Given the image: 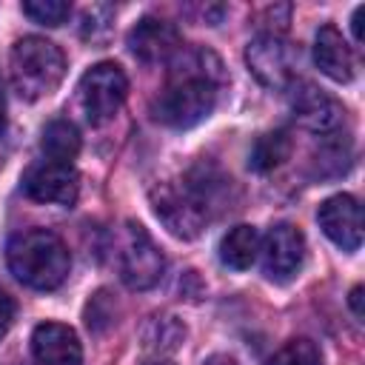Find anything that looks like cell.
Listing matches in <instances>:
<instances>
[{
  "mask_svg": "<svg viewBox=\"0 0 365 365\" xmlns=\"http://www.w3.org/2000/svg\"><path fill=\"white\" fill-rule=\"evenodd\" d=\"M222 83L225 71L220 57L205 48H194L174 66L168 86L151 103V117L168 128H191L214 111Z\"/></svg>",
  "mask_w": 365,
  "mask_h": 365,
  "instance_id": "cell-1",
  "label": "cell"
},
{
  "mask_svg": "<svg viewBox=\"0 0 365 365\" xmlns=\"http://www.w3.org/2000/svg\"><path fill=\"white\" fill-rule=\"evenodd\" d=\"M6 262L9 271L34 291L60 288L71 271L66 242L46 228H26L14 234L6 245Z\"/></svg>",
  "mask_w": 365,
  "mask_h": 365,
  "instance_id": "cell-2",
  "label": "cell"
},
{
  "mask_svg": "<svg viewBox=\"0 0 365 365\" xmlns=\"http://www.w3.org/2000/svg\"><path fill=\"white\" fill-rule=\"evenodd\" d=\"M9 71L11 86L23 100H40L60 86L66 74V57L46 37H23L11 48Z\"/></svg>",
  "mask_w": 365,
  "mask_h": 365,
  "instance_id": "cell-3",
  "label": "cell"
},
{
  "mask_svg": "<svg viewBox=\"0 0 365 365\" xmlns=\"http://www.w3.org/2000/svg\"><path fill=\"white\" fill-rule=\"evenodd\" d=\"M148 197H151V208H154L157 220L165 225L168 234H174L180 240H194L205 228L208 208L202 205V200L194 194V188L185 180L182 182L180 180L157 182Z\"/></svg>",
  "mask_w": 365,
  "mask_h": 365,
  "instance_id": "cell-4",
  "label": "cell"
},
{
  "mask_svg": "<svg viewBox=\"0 0 365 365\" xmlns=\"http://www.w3.org/2000/svg\"><path fill=\"white\" fill-rule=\"evenodd\" d=\"M125 94H128V80H125V74L117 63L91 66L80 77V86H77L80 108H83V114L91 125H100V123L111 120L120 111Z\"/></svg>",
  "mask_w": 365,
  "mask_h": 365,
  "instance_id": "cell-5",
  "label": "cell"
},
{
  "mask_svg": "<svg viewBox=\"0 0 365 365\" xmlns=\"http://www.w3.org/2000/svg\"><path fill=\"white\" fill-rule=\"evenodd\" d=\"M165 257L140 222H125L120 242V277L131 291H148L163 279Z\"/></svg>",
  "mask_w": 365,
  "mask_h": 365,
  "instance_id": "cell-6",
  "label": "cell"
},
{
  "mask_svg": "<svg viewBox=\"0 0 365 365\" xmlns=\"http://www.w3.org/2000/svg\"><path fill=\"white\" fill-rule=\"evenodd\" d=\"M297 60L299 51L282 34H259L245 48V63L265 88H288L294 83Z\"/></svg>",
  "mask_w": 365,
  "mask_h": 365,
  "instance_id": "cell-7",
  "label": "cell"
},
{
  "mask_svg": "<svg viewBox=\"0 0 365 365\" xmlns=\"http://www.w3.org/2000/svg\"><path fill=\"white\" fill-rule=\"evenodd\" d=\"M259 254L265 277L274 282H288L305 262V237L297 225L279 222L265 234V240H259Z\"/></svg>",
  "mask_w": 365,
  "mask_h": 365,
  "instance_id": "cell-8",
  "label": "cell"
},
{
  "mask_svg": "<svg viewBox=\"0 0 365 365\" xmlns=\"http://www.w3.org/2000/svg\"><path fill=\"white\" fill-rule=\"evenodd\" d=\"M23 191L37 202H54V205H74L80 191V177L71 163H54L43 160L26 168L23 174Z\"/></svg>",
  "mask_w": 365,
  "mask_h": 365,
  "instance_id": "cell-9",
  "label": "cell"
},
{
  "mask_svg": "<svg viewBox=\"0 0 365 365\" xmlns=\"http://www.w3.org/2000/svg\"><path fill=\"white\" fill-rule=\"evenodd\" d=\"M288 106H291V114L294 120L314 131V134H328L339 125L342 120V106L328 94L322 91L319 86L308 83V80H299V83H291L288 86Z\"/></svg>",
  "mask_w": 365,
  "mask_h": 365,
  "instance_id": "cell-10",
  "label": "cell"
},
{
  "mask_svg": "<svg viewBox=\"0 0 365 365\" xmlns=\"http://www.w3.org/2000/svg\"><path fill=\"white\" fill-rule=\"evenodd\" d=\"M319 228L342 251H359L362 245V208L351 194L328 197L317 211Z\"/></svg>",
  "mask_w": 365,
  "mask_h": 365,
  "instance_id": "cell-11",
  "label": "cell"
},
{
  "mask_svg": "<svg viewBox=\"0 0 365 365\" xmlns=\"http://www.w3.org/2000/svg\"><path fill=\"white\" fill-rule=\"evenodd\" d=\"M182 40L174 23L160 17H143L128 31V48L143 63H163L180 51Z\"/></svg>",
  "mask_w": 365,
  "mask_h": 365,
  "instance_id": "cell-12",
  "label": "cell"
},
{
  "mask_svg": "<svg viewBox=\"0 0 365 365\" xmlns=\"http://www.w3.org/2000/svg\"><path fill=\"white\" fill-rule=\"evenodd\" d=\"M31 354L37 365H83V345L63 322H40L31 334Z\"/></svg>",
  "mask_w": 365,
  "mask_h": 365,
  "instance_id": "cell-13",
  "label": "cell"
},
{
  "mask_svg": "<svg viewBox=\"0 0 365 365\" xmlns=\"http://www.w3.org/2000/svg\"><path fill=\"white\" fill-rule=\"evenodd\" d=\"M314 63L319 66L322 74H328L336 83H351L354 80V71H356L351 46L339 34V29L331 26V23L317 31V40H314Z\"/></svg>",
  "mask_w": 365,
  "mask_h": 365,
  "instance_id": "cell-14",
  "label": "cell"
},
{
  "mask_svg": "<svg viewBox=\"0 0 365 365\" xmlns=\"http://www.w3.org/2000/svg\"><path fill=\"white\" fill-rule=\"evenodd\" d=\"M257 254H259V231L254 225H234L220 242V259L234 271L251 268Z\"/></svg>",
  "mask_w": 365,
  "mask_h": 365,
  "instance_id": "cell-15",
  "label": "cell"
},
{
  "mask_svg": "<svg viewBox=\"0 0 365 365\" xmlns=\"http://www.w3.org/2000/svg\"><path fill=\"white\" fill-rule=\"evenodd\" d=\"M291 154V137L288 131L277 128V131H268L262 137H257V143L251 145L248 151V168L257 171V174H268L274 168H279Z\"/></svg>",
  "mask_w": 365,
  "mask_h": 365,
  "instance_id": "cell-16",
  "label": "cell"
},
{
  "mask_svg": "<svg viewBox=\"0 0 365 365\" xmlns=\"http://www.w3.org/2000/svg\"><path fill=\"white\" fill-rule=\"evenodd\" d=\"M40 148H43L46 160L71 163V160L80 154V131H77V125L68 123V120H51V123L43 128Z\"/></svg>",
  "mask_w": 365,
  "mask_h": 365,
  "instance_id": "cell-17",
  "label": "cell"
},
{
  "mask_svg": "<svg viewBox=\"0 0 365 365\" xmlns=\"http://www.w3.org/2000/svg\"><path fill=\"white\" fill-rule=\"evenodd\" d=\"M185 339V325L177 317H151V322L143 331V342L148 351H177Z\"/></svg>",
  "mask_w": 365,
  "mask_h": 365,
  "instance_id": "cell-18",
  "label": "cell"
},
{
  "mask_svg": "<svg viewBox=\"0 0 365 365\" xmlns=\"http://www.w3.org/2000/svg\"><path fill=\"white\" fill-rule=\"evenodd\" d=\"M314 163H317L319 174H328V177L342 174V171L351 165V143H348L345 137H336V134H334V140H325V143L319 145Z\"/></svg>",
  "mask_w": 365,
  "mask_h": 365,
  "instance_id": "cell-19",
  "label": "cell"
},
{
  "mask_svg": "<svg viewBox=\"0 0 365 365\" xmlns=\"http://www.w3.org/2000/svg\"><path fill=\"white\" fill-rule=\"evenodd\" d=\"M265 365H322V354L311 339L299 336V339L285 342Z\"/></svg>",
  "mask_w": 365,
  "mask_h": 365,
  "instance_id": "cell-20",
  "label": "cell"
},
{
  "mask_svg": "<svg viewBox=\"0 0 365 365\" xmlns=\"http://www.w3.org/2000/svg\"><path fill=\"white\" fill-rule=\"evenodd\" d=\"M68 11H71V6L63 0H26L23 3V14L40 26H60V23H66Z\"/></svg>",
  "mask_w": 365,
  "mask_h": 365,
  "instance_id": "cell-21",
  "label": "cell"
},
{
  "mask_svg": "<svg viewBox=\"0 0 365 365\" xmlns=\"http://www.w3.org/2000/svg\"><path fill=\"white\" fill-rule=\"evenodd\" d=\"M103 302H106V291H100L97 297H91V302H88V308H86V322H88V328H94V331L111 325V319H114V311H103V308H100Z\"/></svg>",
  "mask_w": 365,
  "mask_h": 365,
  "instance_id": "cell-22",
  "label": "cell"
},
{
  "mask_svg": "<svg viewBox=\"0 0 365 365\" xmlns=\"http://www.w3.org/2000/svg\"><path fill=\"white\" fill-rule=\"evenodd\" d=\"M288 14H291L288 6H268V9H262L259 23H271V29H268L265 34H274V23H277V34H279V31L288 26Z\"/></svg>",
  "mask_w": 365,
  "mask_h": 365,
  "instance_id": "cell-23",
  "label": "cell"
},
{
  "mask_svg": "<svg viewBox=\"0 0 365 365\" xmlns=\"http://www.w3.org/2000/svg\"><path fill=\"white\" fill-rule=\"evenodd\" d=\"M14 314H17V305H14V299L0 288V334H6L9 328H11V322H14Z\"/></svg>",
  "mask_w": 365,
  "mask_h": 365,
  "instance_id": "cell-24",
  "label": "cell"
},
{
  "mask_svg": "<svg viewBox=\"0 0 365 365\" xmlns=\"http://www.w3.org/2000/svg\"><path fill=\"white\" fill-rule=\"evenodd\" d=\"M362 294H365V291H362V285H356V288L351 291V297H348L351 311H354V317H356V319H362V317H365V308H362Z\"/></svg>",
  "mask_w": 365,
  "mask_h": 365,
  "instance_id": "cell-25",
  "label": "cell"
},
{
  "mask_svg": "<svg viewBox=\"0 0 365 365\" xmlns=\"http://www.w3.org/2000/svg\"><path fill=\"white\" fill-rule=\"evenodd\" d=\"M362 14H365V6H356L354 9V17H351V29H354V37H356V43H362Z\"/></svg>",
  "mask_w": 365,
  "mask_h": 365,
  "instance_id": "cell-26",
  "label": "cell"
},
{
  "mask_svg": "<svg viewBox=\"0 0 365 365\" xmlns=\"http://www.w3.org/2000/svg\"><path fill=\"white\" fill-rule=\"evenodd\" d=\"M202 365H240L234 356H228V354H214V356H208Z\"/></svg>",
  "mask_w": 365,
  "mask_h": 365,
  "instance_id": "cell-27",
  "label": "cell"
},
{
  "mask_svg": "<svg viewBox=\"0 0 365 365\" xmlns=\"http://www.w3.org/2000/svg\"><path fill=\"white\" fill-rule=\"evenodd\" d=\"M6 128V94H3V80H0V134Z\"/></svg>",
  "mask_w": 365,
  "mask_h": 365,
  "instance_id": "cell-28",
  "label": "cell"
},
{
  "mask_svg": "<svg viewBox=\"0 0 365 365\" xmlns=\"http://www.w3.org/2000/svg\"><path fill=\"white\" fill-rule=\"evenodd\" d=\"M145 365H168V362H160V359H157V362H145Z\"/></svg>",
  "mask_w": 365,
  "mask_h": 365,
  "instance_id": "cell-29",
  "label": "cell"
}]
</instances>
